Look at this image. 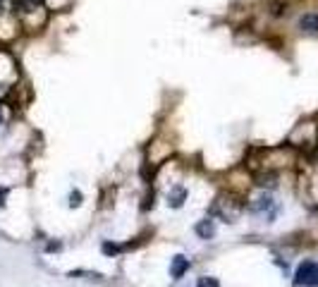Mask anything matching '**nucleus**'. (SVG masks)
<instances>
[{
    "label": "nucleus",
    "mask_w": 318,
    "mask_h": 287,
    "mask_svg": "<svg viewBox=\"0 0 318 287\" xmlns=\"http://www.w3.org/2000/svg\"><path fill=\"white\" fill-rule=\"evenodd\" d=\"M296 287H318V264L316 261H302L294 270Z\"/></svg>",
    "instance_id": "f257e3e1"
},
{
    "label": "nucleus",
    "mask_w": 318,
    "mask_h": 287,
    "mask_svg": "<svg viewBox=\"0 0 318 287\" xmlns=\"http://www.w3.org/2000/svg\"><path fill=\"white\" fill-rule=\"evenodd\" d=\"M296 29L304 34H318V12L311 10V12H304L296 22Z\"/></svg>",
    "instance_id": "f03ea898"
},
{
    "label": "nucleus",
    "mask_w": 318,
    "mask_h": 287,
    "mask_svg": "<svg viewBox=\"0 0 318 287\" xmlns=\"http://www.w3.org/2000/svg\"><path fill=\"white\" fill-rule=\"evenodd\" d=\"M189 270V258L182 254H177L172 261H170V276L175 278V280H180V278H184V273Z\"/></svg>",
    "instance_id": "7ed1b4c3"
},
{
    "label": "nucleus",
    "mask_w": 318,
    "mask_h": 287,
    "mask_svg": "<svg viewBox=\"0 0 318 287\" xmlns=\"http://www.w3.org/2000/svg\"><path fill=\"white\" fill-rule=\"evenodd\" d=\"M186 199V189L184 187H172L168 192V206L170 208H182V204Z\"/></svg>",
    "instance_id": "20e7f679"
},
{
    "label": "nucleus",
    "mask_w": 318,
    "mask_h": 287,
    "mask_svg": "<svg viewBox=\"0 0 318 287\" xmlns=\"http://www.w3.org/2000/svg\"><path fill=\"white\" fill-rule=\"evenodd\" d=\"M194 232H196L201 240H210V237L216 234V222L210 220V218H206V220H198L196 228H194Z\"/></svg>",
    "instance_id": "39448f33"
},
{
    "label": "nucleus",
    "mask_w": 318,
    "mask_h": 287,
    "mask_svg": "<svg viewBox=\"0 0 318 287\" xmlns=\"http://www.w3.org/2000/svg\"><path fill=\"white\" fill-rule=\"evenodd\" d=\"M270 206H273V199L266 194V196H258V199H256V204H252L249 208H252V213H264V210H268Z\"/></svg>",
    "instance_id": "423d86ee"
},
{
    "label": "nucleus",
    "mask_w": 318,
    "mask_h": 287,
    "mask_svg": "<svg viewBox=\"0 0 318 287\" xmlns=\"http://www.w3.org/2000/svg\"><path fill=\"white\" fill-rule=\"evenodd\" d=\"M256 180H258L256 184H261V187H275V184H278V175H275V172H266V175H258Z\"/></svg>",
    "instance_id": "0eeeda50"
},
{
    "label": "nucleus",
    "mask_w": 318,
    "mask_h": 287,
    "mask_svg": "<svg viewBox=\"0 0 318 287\" xmlns=\"http://www.w3.org/2000/svg\"><path fill=\"white\" fill-rule=\"evenodd\" d=\"M120 252H122L120 244H115V242H103V254H106V256H115V254H120Z\"/></svg>",
    "instance_id": "6e6552de"
},
{
    "label": "nucleus",
    "mask_w": 318,
    "mask_h": 287,
    "mask_svg": "<svg viewBox=\"0 0 318 287\" xmlns=\"http://www.w3.org/2000/svg\"><path fill=\"white\" fill-rule=\"evenodd\" d=\"M79 206H82V192L74 189V192L70 194V208H79Z\"/></svg>",
    "instance_id": "1a4fd4ad"
},
{
    "label": "nucleus",
    "mask_w": 318,
    "mask_h": 287,
    "mask_svg": "<svg viewBox=\"0 0 318 287\" xmlns=\"http://www.w3.org/2000/svg\"><path fill=\"white\" fill-rule=\"evenodd\" d=\"M60 249H62V244H60V242H50V244H48V252H60Z\"/></svg>",
    "instance_id": "9d476101"
},
{
    "label": "nucleus",
    "mask_w": 318,
    "mask_h": 287,
    "mask_svg": "<svg viewBox=\"0 0 318 287\" xmlns=\"http://www.w3.org/2000/svg\"><path fill=\"white\" fill-rule=\"evenodd\" d=\"M5 196H8V189H0V206H5Z\"/></svg>",
    "instance_id": "9b49d317"
},
{
    "label": "nucleus",
    "mask_w": 318,
    "mask_h": 287,
    "mask_svg": "<svg viewBox=\"0 0 318 287\" xmlns=\"http://www.w3.org/2000/svg\"><path fill=\"white\" fill-rule=\"evenodd\" d=\"M0 122H2V110H0Z\"/></svg>",
    "instance_id": "f8f14e48"
}]
</instances>
